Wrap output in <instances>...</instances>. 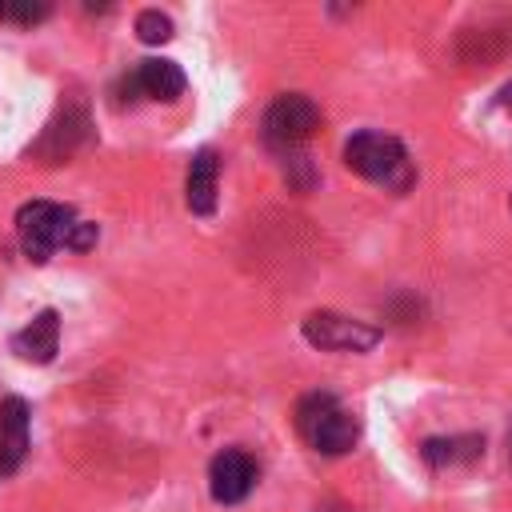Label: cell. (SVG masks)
<instances>
[{
    "mask_svg": "<svg viewBox=\"0 0 512 512\" xmlns=\"http://www.w3.org/2000/svg\"><path fill=\"white\" fill-rule=\"evenodd\" d=\"M16 236H20V248L32 264H44L56 248H92L96 244V224L80 220L68 204H56V200H28L20 212H16Z\"/></svg>",
    "mask_w": 512,
    "mask_h": 512,
    "instance_id": "cell-1",
    "label": "cell"
},
{
    "mask_svg": "<svg viewBox=\"0 0 512 512\" xmlns=\"http://www.w3.org/2000/svg\"><path fill=\"white\" fill-rule=\"evenodd\" d=\"M292 424H296L300 440L312 452H320V456H344L360 440L356 416L332 392H308V396H300L296 400V412H292Z\"/></svg>",
    "mask_w": 512,
    "mask_h": 512,
    "instance_id": "cell-2",
    "label": "cell"
},
{
    "mask_svg": "<svg viewBox=\"0 0 512 512\" xmlns=\"http://www.w3.org/2000/svg\"><path fill=\"white\" fill-rule=\"evenodd\" d=\"M344 164L364 176V180H376L392 192H408L416 172H412V160L404 152V144L396 136H384V132H356L348 144H344Z\"/></svg>",
    "mask_w": 512,
    "mask_h": 512,
    "instance_id": "cell-3",
    "label": "cell"
},
{
    "mask_svg": "<svg viewBox=\"0 0 512 512\" xmlns=\"http://www.w3.org/2000/svg\"><path fill=\"white\" fill-rule=\"evenodd\" d=\"M320 128V108L304 92H284L264 112V140L276 152H296L312 132Z\"/></svg>",
    "mask_w": 512,
    "mask_h": 512,
    "instance_id": "cell-4",
    "label": "cell"
},
{
    "mask_svg": "<svg viewBox=\"0 0 512 512\" xmlns=\"http://www.w3.org/2000/svg\"><path fill=\"white\" fill-rule=\"evenodd\" d=\"M300 332L320 352H368L380 344V328L352 320V316H340V312H328V308L308 312L300 320Z\"/></svg>",
    "mask_w": 512,
    "mask_h": 512,
    "instance_id": "cell-5",
    "label": "cell"
},
{
    "mask_svg": "<svg viewBox=\"0 0 512 512\" xmlns=\"http://www.w3.org/2000/svg\"><path fill=\"white\" fill-rule=\"evenodd\" d=\"M508 52H512V16L508 12H488L472 24H464L456 36V56L468 68H492Z\"/></svg>",
    "mask_w": 512,
    "mask_h": 512,
    "instance_id": "cell-6",
    "label": "cell"
},
{
    "mask_svg": "<svg viewBox=\"0 0 512 512\" xmlns=\"http://www.w3.org/2000/svg\"><path fill=\"white\" fill-rule=\"evenodd\" d=\"M88 140H92L88 108H84V104H64V108L48 120V128L40 132V140H36L32 152H36L40 160H48V164H60V160L76 156Z\"/></svg>",
    "mask_w": 512,
    "mask_h": 512,
    "instance_id": "cell-7",
    "label": "cell"
},
{
    "mask_svg": "<svg viewBox=\"0 0 512 512\" xmlns=\"http://www.w3.org/2000/svg\"><path fill=\"white\" fill-rule=\"evenodd\" d=\"M208 488L216 504H240L256 488V460L240 448H224L208 464Z\"/></svg>",
    "mask_w": 512,
    "mask_h": 512,
    "instance_id": "cell-8",
    "label": "cell"
},
{
    "mask_svg": "<svg viewBox=\"0 0 512 512\" xmlns=\"http://www.w3.org/2000/svg\"><path fill=\"white\" fill-rule=\"evenodd\" d=\"M184 84H188V80H184L180 64L156 56V60H140L136 72L120 80V92H128L124 100H136V92L148 96V100H176V96L184 92Z\"/></svg>",
    "mask_w": 512,
    "mask_h": 512,
    "instance_id": "cell-9",
    "label": "cell"
},
{
    "mask_svg": "<svg viewBox=\"0 0 512 512\" xmlns=\"http://www.w3.org/2000/svg\"><path fill=\"white\" fill-rule=\"evenodd\" d=\"M28 424L32 412L20 396L0 400V476H12L28 456Z\"/></svg>",
    "mask_w": 512,
    "mask_h": 512,
    "instance_id": "cell-10",
    "label": "cell"
},
{
    "mask_svg": "<svg viewBox=\"0 0 512 512\" xmlns=\"http://www.w3.org/2000/svg\"><path fill=\"white\" fill-rule=\"evenodd\" d=\"M216 184H220V156L212 148H200L188 164L184 180V200L192 216H212L216 212Z\"/></svg>",
    "mask_w": 512,
    "mask_h": 512,
    "instance_id": "cell-11",
    "label": "cell"
},
{
    "mask_svg": "<svg viewBox=\"0 0 512 512\" xmlns=\"http://www.w3.org/2000/svg\"><path fill=\"white\" fill-rule=\"evenodd\" d=\"M12 348L20 360H32V364H48L60 348V316L52 308H44L40 316H32V324H24L16 336H12Z\"/></svg>",
    "mask_w": 512,
    "mask_h": 512,
    "instance_id": "cell-12",
    "label": "cell"
},
{
    "mask_svg": "<svg viewBox=\"0 0 512 512\" xmlns=\"http://www.w3.org/2000/svg\"><path fill=\"white\" fill-rule=\"evenodd\" d=\"M420 456L432 468H460V464H476L484 456V436L476 432H460V436H428L420 444Z\"/></svg>",
    "mask_w": 512,
    "mask_h": 512,
    "instance_id": "cell-13",
    "label": "cell"
},
{
    "mask_svg": "<svg viewBox=\"0 0 512 512\" xmlns=\"http://www.w3.org/2000/svg\"><path fill=\"white\" fill-rule=\"evenodd\" d=\"M136 36H140L144 44H164V40H172V16H164L160 8H144V12L136 16Z\"/></svg>",
    "mask_w": 512,
    "mask_h": 512,
    "instance_id": "cell-14",
    "label": "cell"
},
{
    "mask_svg": "<svg viewBox=\"0 0 512 512\" xmlns=\"http://www.w3.org/2000/svg\"><path fill=\"white\" fill-rule=\"evenodd\" d=\"M48 4H32V0H20V4H0V20H12V24H40L48 20Z\"/></svg>",
    "mask_w": 512,
    "mask_h": 512,
    "instance_id": "cell-15",
    "label": "cell"
},
{
    "mask_svg": "<svg viewBox=\"0 0 512 512\" xmlns=\"http://www.w3.org/2000/svg\"><path fill=\"white\" fill-rule=\"evenodd\" d=\"M420 312H424V304H420L412 292H400V296H392V300H388V316H392L396 324H412Z\"/></svg>",
    "mask_w": 512,
    "mask_h": 512,
    "instance_id": "cell-16",
    "label": "cell"
},
{
    "mask_svg": "<svg viewBox=\"0 0 512 512\" xmlns=\"http://www.w3.org/2000/svg\"><path fill=\"white\" fill-rule=\"evenodd\" d=\"M284 160H288V164H284V172H288V180H292L296 188H312V184H316V172H312V160H308V156L288 152Z\"/></svg>",
    "mask_w": 512,
    "mask_h": 512,
    "instance_id": "cell-17",
    "label": "cell"
},
{
    "mask_svg": "<svg viewBox=\"0 0 512 512\" xmlns=\"http://www.w3.org/2000/svg\"><path fill=\"white\" fill-rule=\"evenodd\" d=\"M316 512H356L352 504H344V500H320L316 504Z\"/></svg>",
    "mask_w": 512,
    "mask_h": 512,
    "instance_id": "cell-18",
    "label": "cell"
},
{
    "mask_svg": "<svg viewBox=\"0 0 512 512\" xmlns=\"http://www.w3.org/2000/svg\"><path fill=\"white\" fill-rule=\"evenodd\" d=\"M500 108H508V112H512V84H504V88H500Z\"/></svg>",
    "mask_w": 512,
    "mask_h": 512,
    "instance_id": "cell-19",
    "label": "cell"
},
{
    "mask_svg": "<svg viewBox=\"0 0 512 512\" xmlns=\"http://www.w3.org/2000/svg\"><path fill=\"white\" fill-rule=\"evenodd\" d=\"M508 460H512V436H508Z\"/></svg>",
    "mask_w": 512,
    "mask_h": 512,
    "instance_id": "cell-20",
    "label": "cell"
}]
</instances>
